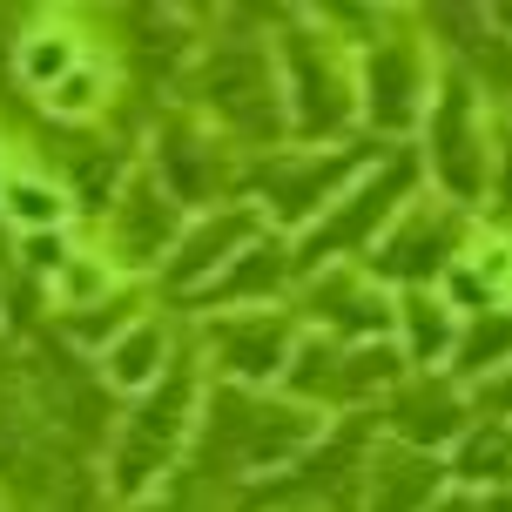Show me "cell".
<instances>
[{
    "instance_id": "cell-18",
    "label": "cell",
    "mask_w": 512,
    "mask_h": 512,
    "mask_svg": "<svg viewBox=\"0 0 512 512\" xmlns=\"http://www.w3.org/2000/svg\"><path fill=\"white\" fill-rule=\"evenodd\" d=\"M283 277V250H243V263H230L216 277V297H256Z\"/></svg>"
},
{
    "instance_id": "cell-20",
    "label": "cell",
    "mask_w": 512,
    "mask_h": 512,
    "mask_svg": "<svg viewBox=\"0 0 512 512\" xmlns=\"http://www.w3.org/2000/svg\"><path fill=\"white\" fill-rule=\"evenodd\" d=\"M61 283H68V297H102V270H88V256H68V270H61Z\"/></svg>"
},
{
    "instance_id": "cell-1",
    "label": "cell",
    "mask_w": 512,
    "mask_h": 512,
    "mask_svg": "<svg viewBox=\"0 0 512 512\" xmlns=\"http://www.w3.org/2000/svg\"><path fill=\"white\" fill-rule=\"evenodd\" d=\"M290 378L304 398H364L398 378V351L391 344H304Z\"/></svg>"
},
{
    "instance_id": "cell-13",
    "label": "cell",
    "mask_w": 512,
    "mask_h": 512,
    "mask_svg": "<svg viewBox=\"0 0 512 512\" xmlns=\"http://www.w3.org/2000/svg\"><path fill=\"white\" fill-rule=\"evenodd\" d=\"M506 358H512V310H479V317H465L452 364L472 371V378H492V371H506Z\"/></svg>"
},
{
    "instance_id": "cell-17",
    "label": "cell",
    "mask_w": 512,
    "mask_h": 512,
    "mask_svg": "<svg viewBox=\"0 0 512 512\" xmlns=\"http://www.w3.org/2000/svg\"><path fill=\"white\" fill-rule=\"evenodd\" d=\"M7 216H14L21 230H54V223L68 216V196L41 176H14L7 182Z\"/></svg>"
},
{
    "instance_id": "cell-8",
    "label": "cell",
    "mask_w": 512,
    "mask_h": 512,
    "mask_svg": "<svg viewBox=\"0 0 512 512\" xmlns=\"http://www.w3.org/2000/svg\"><path fill=\"white\" fill-rule=\"evenodd\" d=\"M216 351L230 364L236 378H270L283 358H290V317H236L216 331Z\"/></svg>"
},
{
    "instance_id": "cell-16",
    "label": "cell",
    "mask_w": 512,
    "mask_h": 512,
    "mask_svg": "<svg viewBox=\"0 0 512 512\" xmlns=\"http://www.w3.org/2000/svg\"><path fill=\"white\" fill-rule=\"evenodd\" d=\"M155 371H162V331L155 324H142V331H128L115 351H108V378L128 384V391H142V384H155Z\"/></svg>"
},
{
    "instance_id": "cell-10",
    "label": "cell",
    "mask_w": 512,
    "mask_h": 512,
    "mask_svg": "<svg viewBox=\"0 0 512 512\" xmlns=\"http://www.w3.org/2000/svg\"><path fill=\"white\" fill-rule=\"evenodd\" d=\"M371 122L391 128V122H411V108H418V61H411V48H378L371 54Z\"/></svg>"
},
{
    "instance_id": "cell-3",
    "label": "cell",
    "mask_w": 512,
    "mask_h": 512,
    "mask_svg": "<svg viewBox=\"0 0 512 512\" xmlns=\"http://www.w3.org/2000/svg\"><path fill=\"white\" fill-rule=\"evenodd\" d=\"M182 418H189V384H162L122 438V486H149L155 465H169V452L182 445Z\"/></svg>"
},
{
    "instance_id": "cell-19",
    "label": "cell",
    "mask_w": 512,
    "mask_h": 512,
    "mask_svg": "<svg viewBox=\"0 0 512 512\" xmlns=\"http://www.w3.org/2000/svg\"><path fill=\"white\" fill-rule=\"evenodd\" d=\"M95 95H102V68H88V61H81L75 75L54 88V108H61V115H81V108H95Z\"/></svg>"
},
{
    "instance_id": "cell-5",
    "label": "cell",
    "mask_w": 512,
    "mask_h": 512,
    "mask_svg": "<svg viewBox=\"0 0 512 512\" xmlns=\"http://www.w3.org/2000/svg\"><path fill=\"white\" fill-rule=\"evenodd\" d=\"M452 250H459V216L452 209H411V216H398V230L384 243V270L418 283V277H432V270H445Z\"/></svg>"
},
{
    "instance_id": "cell-9",
    "label": "cell",
    "mask_w": 512,
    "mask_h": 512,
    "mask_svg": "<svg viewBox=\"0 0 512 512\" xmlns=\"http://www.w3.org/2000/svg\"><path fill=\"white\" fill-rule=\"evenodd\" d=\"M465 405L459 391H452V378H411L405 391H398V432L411 438V445H445V438H459L465 425Z\"/></svg>"
},
{
    "instance_id": "cell-2",
    "label": "cell",
    "mask_w": 512,
    "mask_h": 512,
    "mask_svg": "<svg viewBox=\"0 0 512 512\" xmlns=\"http://www.w3.org/2000/svg\"><path fill=\"white\" fill-rule=\"evenodd\" d=\"M432 162H438V176H445V189L459 203L479 196V182H486V142H479V108H472V88L465 81H445V95H438Z\"/></svg>"
},
{
    "instance_id": "cell-22",
    "label": "cell",
    "mask_w": 512,
    "mask_h": 512,
    "mask_svg": "<svg viewBox=\"0 0 512 512\" xmlns=\"http://www.w3.org/2000/svg\"><path fill=\"white\" fill-rule=\"evenodd\" d=\"M486 512H512V486H506V492H499V499H492V506H486Z\"/></svg>"
},
{
    "instance_id": "cell-4",
    "label": "cell",
    "mask_w": 512,
    "mask_h": 512,
    "mask_svg": "<svg viewBox=\"0 0 512 512\" xmlns=\"http://www.w3.org/2000/svg\"><path fill=\"white\" fill-rule=\"evenodd\" d=\"M405 182H411V169H378V176H364L344 203L324 209V223H317V236H310V256L337 250V243H364V236L391 216V203L405 196Z\"/></svg>"
},
{
    "instance_id": "cell-12",
    "label": "cell",
    "mask_w": 512,
    "mask_h": 512,
    "mask_svg": "<svg viewBox=\"0 0 512 512\" xmlns=\"http://www.w3.org/2000/svg\"><path fill=\"white\" fill-rule=\"evenodd\" d=\"M452 472H459L465 486H512V432L506 425H472L465 445L452 452Z\"/></svg>"
},
{
    "instance_id": "cell-7",
    "label": "cell",
    "mask_w": 512,
    "mask_h": 512,
    "mask_svg": "<svg viewBox=\"0 0 512 512\" xmlns=\"http://www.w3.org/2000/svg\"><path fill=\"white\" fill-rule=\"evenodd\" d=\"M250 236V216H209V223H189L169 256V277L176 283H203V277H223Z\"/></svg>"
},
{
    "instance_id": "cell-15",
    "label": "cell",
    "mask_w": 512,
    "mask_h": 512,
    "mask_svg": "<svg viewBox=\"0 0 512 512\" xmlns=\"http://www.w3.org/2000/svg\"><path fill=\"white\" fill-rule=\"evenodd\" d=\"M75 68H81V48L61 34V27H41V34L21 48V75L34 81V88H48V95H54L68 75H75Z\"/></svg>"
},
{
    "instance_id": "cell-11",
    "label": "cell",
    "mask_w": 512,
    "mask_h": 512,
    "mask_svg": "<svg viewBox=\"0 0 512 512\" xmlns=\"http://www.w3.org/2000/svg\"><path fill=\"white\" fill-rule=\"evenodd\" d=\"M432 499H438V465L411 459V452H398L371 472V512H425Z\"/></svg>"
},
{
    "instance_id": "cell-14",
    "label": "cell",
    "mask_w": 512,
    "mask_h": 512,
    "mask_svg": "<svg viewBox=\"0 0 512 512\" xmlns=\"http://www.w3.org/2000/svg\"><path fill=\"white\" fill-rule=\"evenodd\" d=\"M398 324H405L411 358H418V364H438V358H452V351H459V324H452V304H438V297H425V290H411V297H405Z\"/></svg>"
},
{
    "instance_id": "cell-6",
    "label": "cell",
    "mask_w": 512,
    "mask_h": 512,
    "mask_svg": "<svg viewBox=\"0 0 512 512\" xmlns=\"http://www.w3.org/2000/svg\"><path fill=\"white\" fill-rule=\"evenodd\" d=\"M290 102H297V128H304V135H331V128H344V115H351V81L324 68L317 41L290 48Z\"/></svg>"
},
{
    "instance_id": "cell-21",
    "label": "cell",
    "mask_w": 512,
    "mask_h": 512,
    "mask_svg": "<svg viewBox=\"0 0 512 512\" xmlns=\"http://www.w3.org/2000/svg\"><path fill=\"white\" fill-rule=\"evenodd\" d=\"M486 405H499L512 418V378H486Z\"/></svg>"
}]
</instances>
